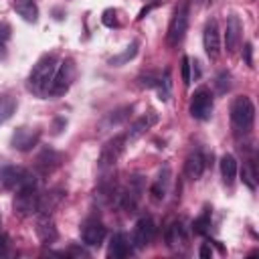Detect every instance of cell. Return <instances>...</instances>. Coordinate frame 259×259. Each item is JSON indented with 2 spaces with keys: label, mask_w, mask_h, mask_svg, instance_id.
I'll return each mask as SVG.
<instances>
[{
  "label": "cell",
  "mask_w": 259,
  "mask_h": 259,
  "mask_svg": "<svg viewBox=\"0 0 259 259\" xmlns=\"http://www.w3.org/2000/svg\"><path fill=\"white\" fill-rule=\"evenodd\" d=\"M55 69H57V59L55 55H45L36 61V65L32 67L30 75H28V87L34 91V93H47L49 91V85H51V79L55 75Z\"/></svg>",
  "instance_id": "obj_1"
},
{
  "label": "cell",
  "mask_w": 259,
  "mask_h": 259,
  "mask_svg": "<svg viewBox=\"0 0 259 259\" xmlns=\"http://www.w3.org/2000/svg\"><path fill=\"white\" fill-rule=\"evenodd\" d=\"M0 186L6 190H22V188H36V176L20 166H6L0 170Z\"/></svg>",
  "instance_id": "obj_2"
},
{
  "label": "cell",
  "mask_w": 259,
  "mask_h": 259,
  "mask_svg": "<svg viewBox=\"0 0 259 259\" xmlns=\"http://www.w3.org/2000/svg\"><path fill=\"white\" fill-rule=\"evenodd\" d=\"M231 121L239 132H249L255 121V105L249 97L241 95L231 103Z\"/></svg>",
  "instance_id": "obj_3"
},
{
  "label": "cell",
  "mask_w": 259,
  "mask_h": 259,
  "mask_svg": "<svg viewBox=\"0 0 259 259\" xmlns=\"http://www.w3.org/2000/svg\"><path fill=\"white\" fill-rule=\"evenodd\" d=\"M186 28H188V6L186 4H180L172 18H170V24H168V32H166V42L170 47H176L184 34H186Z\"/></svg>",
  "instance_id": "obj_4"
},
{
  "label": "cell",
  "mask_w": 259,
  "mask_h": 259,
  "mask_svg": "<svg viewBox=\"0 0 259 259\" xmlns=\"http://www.w3.org/2000/svg\"><path fill=\"white\" fill-rule=\"evenodd\" d=\"M14 212L20 217H32L40 212V194L36 188H22L14 198Z\"/></svg>",
  "instance_id": "obj_5"
},
{
  "label": "cell",
  "mask_w": 259,
  "mask_h": 259,
  "mask_svg": "<svg viewBox=\"0 0 259 259\" xmlns=\"http://www.w3.org/2000/svg\"><path fill=\"white\" fill-rule=\"evenodd\" d=\"M73 75H75L73 61H63L61 65H57L55 75H53V79H51V85H49V91H47V93L53 95V97L63 95V93L69 89V85H71V81H73Z\"/></svg>",
  "instance_id": "obj_6"
},
{
  "label": "cell",
  "mask_w": 259,
  "mask_h": 259,
  "mask_svg": "<svg viewBox=\"0 0 259 259\" xmlns=\"http://www.w3.org/2000/svg\"><path fill=\"white\" fill-rule=\"evenodd\" d=\"M125 144H127L125 136H113L111 140H107L103 144L101 152H99V160H97L99 162V168L105 170V168L115 166V162L121 158V154L125 150Z\"/></svg>",
  "instance_id": "obj_7"
},
{
  "label": "cell",
  "mask_w": 259,
  "mask_h": 259,
  "mask_svg": "<svg viewBox=\"0 0 259 259\" xmlns=\"http://www.w3.org/2000/svg\"><path fill=\"white\" fill-rule=\"evenodd\" d=\"M188 109H190V115L194 119H200V121L208 119L210 113H212V93L206 87H198L190 97V107Z\"/></svg>",
  "instance_id": "obj_8"
},
{
  "label": "cell",
  "mask_w": 259,
  "mask_h": 259,
  "mask_svg": "<svg viewBox=\"0 0 259 259\" xmlns=\"http://www.w3.org/2000/svg\"><path fill=\"white\" fill-rule=\"evenodd\" d=\"M154 235H156V225L150 217H142L136 227H134V235H132V243L136 249H144L148 247L152 241H154Z\"/></svg>",
  "instance_id": "obj_9"
},
{
  "label": "cell",
  "mask_w": 259,
  "mask_h": 259,
  "mask_svg": "<svg viewBox=\"0 0 259 259\" xmlns=\"http://www.w3.org/2000/svg\"><path fill=\"white\" fill-rule=\"evenodd\" d=\"M40 132L38 130H30V127H18L12 138H10V146L18 152H30L36 144H38Z\"/></svg>",
  "instance_id": "obj_10"
},
{
  "label": "cell",
  "mask_w": 259,
  "mask_h": 259,
  "mask_svg": "<svg viewBox=\"0 0 259 259\" xmlns=\"http://www.w3.org/2000/svg\"><path fill=\"white\" fill-rule=\"evenodd\" d=\"M81 239L89 247H99L105 239V227L99 219H87L81 227Z\"/></svg>",
  "instance_id": "obj_11"
},
{
  "label": "cell",
  "mask_w": 259,
  "mask_h": 259,
  "mask_svg": "<svg viewBox=\"0 0 259 259\" xmlns=\"http://www.w3.org/2000/svg\"><path fill=\"white\" fill-rule=\"evenodd\" d=\"M202 45L204 51L210 59H217L221 55V32H219V24L217 20H208L202 32Z\"/></svg>",
  "instance_id": "obj_12"
},
{
  "label": "cell",
  "mask_w": 259,
  "mask_h": 259,
  "mask_svg": "<svg viewBox=\"0 0 259 259\" xmlns=\"http://www.w3.org/2000/svg\"><path fill=\"white\" fill-rule=\"evenodd\" d=\"M36 237L42 245H51L59 239V231L53 223V219L49 217V212H40L36 219Z\"/></svg>",
  "instance_id": "obj_13"
},
{
  "label": "cell",
  "mask_w": 259,
  "mask_h": 259,
  "mask_svg": "<svg viewBox=\"0 0 259 259\" xmlns=\"http://www.w3.org/2000/svg\"><path fill=\"white\" fill-rule=\"evenodd\" d=\"M158 123V113L156 111H148L146 115H142V117H138L132 125H130V130H127V134H125V140L127 142H134V140H138L140 136H144L152 125H156Z\"/></svg>",
  "instance_id": "obj_14"
},
{
  "label": "cell",
  "mask_w": 259,
  "mask_h": 259,
  "mask_svg": "<svg viewBox=\"0 0 259 259\" xmlns=\"http://www.w3.org/2000/svg\"><path fill=\"white\" fill-rule=\"evenodd\" d=\"M241 32H243V24L239 20V16L231 14L227 18V26H225V45H227V51L233 53L241 40Z\"/></svg>",
  "instance_id": "obj_15"
},
{
  "label": "cell",
  "mask_w": 259,
  "mask_h": 259,
  "mask_svg": "<svg viewBox=\"0 0 259 259\" xmlns=\"http://www.w3.org/2000/svg\"><path fill=\"white\" fill-rule=\"evenodd\" d=\"M132 253V245L127 241V237L123 233H113L109 239V247H107V257L109 259H123Z\"/></svg>",
  "instance_id": "obj_16"
},
{
  "label": "cell",
  "mask_w": 259,
  "mask_h": 259,
  "mask_svg": "<svg viewBox=\"0 0 259 259\" xmlns=\"http://www.w3.org/2000/svg\"><path fill=\"white\" fill-rule=\"evenodd\" d=\"M204 166H206L204 156L200 152H192L186 158V162H184V174H186V178L188 180H198L202 176V172H204Z\"/></svg>",
  "instance_id": "obj_17"
},
{
  "label": "cell",
  "mask_w": 259,
  "mask_h": 259,
  "mask_svg": "<svg viewBox=\"0 0 259 259\" xmlns=\"http://www.w3.org/2000/svg\"><path fill=\"white\" fill-rule=\"evenodd\" d=\"M164 239H166V245L170 247V249H178V247H184L186 245V231H184V227H182V223L180 221H174L168 229H166V233H164Z\"/></svg>",
  "instance_id": "obj_18"
},
{
  "label": "cell",
  "mask_w": 259,
  "mask_h": 259,
  "mask_svg": "<svg viewBox=\"0 0 259 259\" xmlns=\"http://www.w3.org/2000/svg\"><path fill=\"white\" fill-rule=\"evenodd\" d=\"M12 8L26 22H36L38 20V6H36L34 0H14L12 2Z\"/></svg>",
  "instance_id": "obj_19"
},
{
  "label": "cell",
  "mask_w": 259,
  "mask_h": 259,
  "mask_svg": "<svg viewBox=\"0 0 259 259\" xmlns=\"http://www.w3.org/2000/svg\"><path fill=\"white\" fill-rule=\"evenodd\" d=\"M237 160H235V156L233 154H225L223 158H221V176H223V182L227 184V186H231L233 182H235V178H237Z\"/></svg>",
  "instance_id": "obj_20"
},
{
  "label": "cell",
  "mask_w": 259,
  "mask_h": 259,
  "mask_svg": "<svg viewBox=\"0 0 259 259\" xmlns=\"http://www.w3.org/2000/svg\"><path fill=\"white\" fill-rule=\"evenodd\" d=\"M168 182H170V170H168V168H164V170L158 174L156 182L150 186V194H152V198H154V200H162V198L166 196Z\"/></svg>",
  "instance_id": "obj_21"
},
{
  "label": "cell",
  "mask_w": 259,
  "mask_h": 259,
  "mask_svg": "<svg viewBox=\"0 0 259 259\" xmlns=\"http://www.w3.org/2000/svg\"><path fill=\"white\" fill-rule=\"evenodd\" d=\"M59 160H61V156H59L57 152H53V150H45V152L36 158V166H38L42 172H51V170L59 164Z\"/></svg>",
  "instance_id": "obj_22"
},
{
  "label": "cell",
  "mask_w": 259,
  "mask_h": 259,
  "mask_svg": "<svg viewBox=\"0 0 259 259\" xmlns=\"http://www.w3.org/2000/svg\"><path fill=\"white\" fill-rule=\"evenodd\" d=\"M14 109H16V99L12 97V95H0V123H4L6 119H10L12 117V113H14Z\"/></svg>",
  "instance_id": "obj_23"
},
{
  "label": "cell",
  "mask_w": 259,
  "mask_h": 259,
  "mask_svg": "<svg viewBox=\"0 0 259 259\" xmlns=\"http://www.w3.org/2000/svg\"><path fill=\"white\" fill-rule=\"evenodd\" d=\"M156 89H158V97L162 101H168L170 99V93H172V81H170V69L164 71L162 77H158V83H156Z\"/></svg>",
  "instance_id": "obj_24"
},
{
  "label": "cell",
  "mask_w": 259,
  "mask_h": 259,
  "mask_svg": "<svg viewBox=\"0 0 259 259\" xmlns=\"http://www.w3.org/2000/svg\"><path fill=\"white\" fill-rule=\"evenodd\" d=\"M138 47H140V42L138 40H134L132 45H127V49L123 51V53H119V55H115V57H111V65H115V67H119V65H125L127 61H132L136 55H138Z\"/></svg>",
  "instance_id": "obj_25"
},
{
  "label": "cell",
  "mask_w": 259,
  "mask_h": 259,
  "mask_svg": "<svg viewBox=\"0 0 259 259\" xmlns=\"http://www.w3.org/2000/svg\"><path fill=\"white\" fill-rule=\"evenodd\" d=\"M132 109H134L132 105H125V107H119V109L111 111V113H109V117L105 119V125H119V123H123V121L130 117Z\"/></svg>",
  "instance_id": "obj_26"
},
{
  "label": "cell",
  "mask_w": 259,
  "mask_h": 259,
  "mask_svg": "<svg viewBox=\"0 0 259 259\" xmlns=\"http://www.w3.org/2000/svg\"><path fill=\"white\" fill-rule=\"evenodd\" d=\"M208 229H210V212L204 210L200 217L194 219V223H192V231H194L196 235H206Z\"/></svg>",
  "instance_id": "obj_27"
},
{
  "label": "cell",
  "mask_w": 259,
  "mask_h": 259,
  "mask_svg": "<svg viewBox=\"0 0 259 259\" xmlns=\"http://www.w3.org/2000/svg\"><path fill=\"white\" fill-rule=\"evenodd\" d=\"M101 20H103V24H105L107 28H117V26H119V18H117V12H115L113 8H107V10L103 12Z\"/></svg>",
  "instance_id": "obj_28"
},
{
  "label": "cell",
  "mask_w": 259,
  "mask_h": 259,
  "mask_svg": "<svg viewBox=\"0 0 259 259\" xmlns=\"http://www.w3.org/2000/svg\"><path fill=\"white\" fill-rule=\"evenodd\" d=\"M217 89H219V93H227L231 89V73H227V71H221L219 73V77H217Z\"/></svg>",
  "instance_id": "obj_29"
},
{
  "label": "cell",
  "mask_w": 259,
  "mask_h": 259,
  "mask_svg": "<svg viewBox=\"0 0 259 259\" xmlns=\"http://www.w3.org/2000/svg\"><path fill=\"white\" fill-rule=\"evenodd\" d=\"M138 81H140V87H146V89H150V87H156V83H158V77H156L152 71H148V73H142V75L138 77Z\"/></svg>",
  "instance_id": "obj_30"
},
{
  "label": "cell",
  "mask_w": 259,
  "mask_h": 259,
  "mask_svg": "<svg viewBox=\"0 0 259 259\" xmlns=\"http://www.w3.org/2000/svg\"><path fill=\"white\" fill-rule=\"evenodd\" d=\"M241 176H243V182H245L251 190H255V172H253V168H251V166H243Z\"/></svg>",
  "instance_id": "obj_31"
},
{
  "label": "cell",
  "mask_w": 259,
  "mask_h": 259,
  "mask_svg": "<svg viewBox=\"0 0 259 259\" xmlns=\"http://www.w3.org/2000/svg\"><path fill=\"white\" fill-rule=\"evenodd\" d=\"M190 81H192V77H190V59L182 57V83L188 87Z\"/></svg>",
  "instance_id": "obj_32"
},
{
  "label": "cell",
  "mask_w": 259,
  "mask_h": 259,
  "mask_svg": "<svg viewBox=\"0 0 259 259\" xmlns=\"http://www.w3.org/2000/svg\"><path fill=\"white\" fill-rule=\"evenodd\" d=\"M8 243H10L8 235L0 233V257H2V255H6V251H8Z\"/></svg>",
  "instance_id": "obj_33"
},
{
  "label": "cell",
  "mask_w": 259,
  "mask_h": 259,
  "mask_svg": "<svg viewBox=\"0 0 259 259\" xmlns=\"http://www.w3.org/2000/svg\"><path fill=\"white\" fill-rule=\"evenodd\" d=\"M158 6V2H150L148 6H144L142 10H140V14H138V20H142V18H146V14H150V10H154Z\"/></svg>",
  "instance_id": "obj_34"
},
{
  "label": "cell",
  "mask_w": 259,
  "mask_h": 259,
  "mask_svg": "<svg viewBox=\"0 0 259 259\" xmlns=\"http://www.w3.org/2000/svg\"><path fill=\"white\" fill-rule=\"evenodd\" d=\"M200 257H202V259H210V257H212V249H210V243H204V245L200 247Z\"/></svg>",
  "instance_id": "obj_35"
},
{
  "label": "cell",
  "mask_w": 259,
  "mask_h": 259,
  "mask_svg": "<svg viewBox=\"0 0 259 259\" xmlns=\"http://www.w3.org/2000/svg\"><path fill=\"white\" fill-rule=\"evenodd\" d=\"M251 51H253V49H251V42H247V45H245V49H243V53H245V63H247L249 67H253V59H251Z\"/></svg>",
  "instance_id": "obj_36"
},
{
  "label": "cell",
  "mask_w": 259,
  "mask_h": 259,
  "mask_svg": "<svg viewBox=\"0 0 259 259\" xmlns=\"http://www.w3.org/2000/svg\"><path fill=\"white\" fill-rule=\"evenodd\" d=\"M65 125H67V121H65V119H63V117H59V119H57V121H55V134H61V132H63V127H65Z\"/></svg>",
  "instance_id": "obj_37"
},
{
  "label": "cell",
  "mask_w": 259,
  "mask_h": 259,
  "mask_svg": "<svg viewBox=\"0 0 259 259\" xmlns=\"http://www.w3.org/2000/svg\"><path fill=\"white\" fill-rule=\"evenodd\" d=\"M0 57H6V47H4V38L0 36Z\"/></svg>",
  "instance_id": "obj_38"
},
{
  "label": "cell",
  "mask_w": 259,
  "mask_h": 259,
  "mask_svg": "<svg viewBox=\"0 0 259 259\" xmlns=\"http://www.w3.org/2000/svg\"><path fill=\"white\" fill-rule=\"evenodd\" d=\"M192 2H196V4H202V6H206V4H210L212 0H192Z\"/></svg>",
  "instance_id": "obj_39"
},
{
  "label": "cell",
  "mask_w": 259,
  "mask_h": 259,
  "mask_svg": "<svg viewBox=\"0 0 259 259\" xmlns=\"http://www.w3.org/2000/svg\"><path fill=\"white\" fill-rule=\"evenodd\" d=\"M0 227H2V217H0Z\"/></svg>",
  "instance_id": "obj_40"
}]
</instances>
